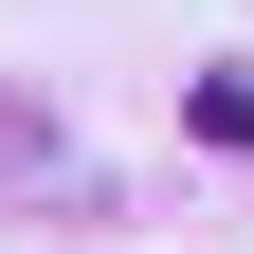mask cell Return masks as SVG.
I'll return each mask as SVG.
<instances>
[{
	"label": "cell",
	"mask_w": 254,
	"mask_h": 254,
	"mask_svg": "<svg viewBox=\"0 0 254 254\" xmlns=\"http://www.w3.org/2000/svg\"><path fill=\"white\" fill-rule=\"evenodd\" d=\"M200 145H254V73H200Z\"/></svg>",
	"instance_id": "cell-1"
}]
</instances>
